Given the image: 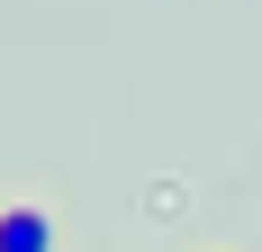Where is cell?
Listing matches in <instances>:
<instances>
[{
    "label": "cell",
    "mask_w": 262,
    "mask_h": 252,
    "mask_svg": "<svg viewBox=\"0 0 262 252\" xmlns=\"http://www.w3.org/2000/svg\"><path fill=\"white\" fill-rule=\"evenodd\" d=\"M0 252H54V216L46 207H0Z\"/></svg>",
    "instance_id": "obj_1"
}]
</instances>
